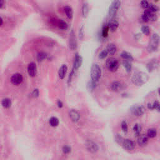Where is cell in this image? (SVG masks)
I'll use <instances>...</instances> for the list:
<instances>
[{
  "mask_svg": "<svg viewBox=\"0 0 160 160\" xmlns=\"http://www.w3.org/2000/svg\"><path fill=\"white\" fill-rule=\"evenodd\" d=\"M149 80V76L146 73L138 71L134 73L131 78V81L134 85L142 86L145 84Z\"/></svg>",
  "mask_w": 160,
  "mask_h": 160,
  "instance_id": "6da1fadb",
  "label": "cell"
},
{
  "mask_svg": "<svg viewBox=\"0 0 160 160\" xmlns=\"http://www.w3.org/2000/svg\"><path fill=\"white\" fill-rule=\"evenodd\" d=\"M160 44V37L158 34H153L151 37L147 47V51L149 53H153L156 51L158 48Z\"/></svg>",
  "mask_w": 160,
  "mask_h": 160,
  "instance_id": "7a4b0ae2",
  "label": "cell"
},
{
  "mask_svg": "<svg viewBox=\"0 0 160 160\" xmlns=\"http://www.w3.org/2000/svg\"><path fill=\"white\" fill-rule=\"evenodd\" d=\"M91 78L94 81L98 82L101 76V69L98 64H93L91 68Z\"/></svg>",
  "mask_w": 160,
  "mask_h": 160,
  "instance_id": "3957f363",
  "label": "cell"
},
{
  "mask_svg": "<svg viewBox=\"0 0 160 160\" xmlns=\"http://www.w3.org/2000/svg\"><path fill=\"white\" fill-rule=\"evenodd\" d=\"M106 66L109 71L111 72H115L119 67V63L116 58H109L106 60Z\"/></svg>",
  "mask_w": 160,
  "mask_h": 160,
  "instance_id": "277c9868",
  "label": "cell"
},
{
  "mask_svg": "<svg viewBox=\"0 0 160 160\" xmlns=\"http://www.w3.org/2000/svg\"><path fill=\"white\" fill-rule=\"evenodd\" d=\"M120 6H121L120 1H114L111 3L109 9V15L111 19L113 18V17L116 14L117 11L120 8Z\"/></svg>",
  "mask_w": 160,
  "mask_h": 160,
  "instance_id": "5b68a950",
  "label": "cell"
},
{
  "mask_svg": "<svg viewBox=\"0 0 160 160\" xmlns=\"http://www.w3.org/2000/svg\"><path fill=\"white\" fill-rule=\"evenodd\" d=\"M69 46L70 50H75L77 48V41L74 31L72 29L70 34V39H69Z\"/></svg>",
  "mask_w": 160,
  "mask_h": 160,
  "instance_id": "8992f818",
  "label": "cell"
},
{
  "mask_svg": "<svg viewBox=\"0 0 160 160\" xmlns=\"http://www.w3.org/2000/svg\"><path fill=\"white\" fill-rule=\"evenodd\" d=\"M82 63H83V58H82L81 56H80L77 53L75 54V56H74L73 70H74V71L78 70L81 67Z\"/></svg>",
  "mask_w": 160,
  "mask_h": 160,
  "instance_id": "52a82bcc",
  "label": "cell"
},
{
  "mask_svg": "<svg viewBox=\"0 0 160 160\" xmlns=\"http://www.w3.org/2000/svg\"><path fill=\"white\" fill-rule=\"evenodd\" d=\"M23 80V77L20 73H16L13 74L11 77V82L14 85H18L21 84Z\"/></svg>",
  "mask_w": 160,
  "mask_h": 160,
  "instance_id": "ba28073f",
  "label": "cell"
},
{
  "mask_svg": "<svg viewBox=\"0 0 160 160\" xmlns=\"http://www.w3.org/2000/svg\"><path fill=\"white\" fill-rule=\"evenodd\" d=\"M124 86L122 83L120 81H113L111 84V89L114 92H120L123 90Z\"/></svg>",
  "mask_w": 160,
  "mask_h": 160,
  "instance_id": "9c48e42d",
  "label": "cell"
},
{
  "mask_svg": "<svg viewBox=\"0 0 160 160\" xmlns=\"http://www.w3.org/2000/svg\"><path fill=\"white\" fill-rule=\"evenodd\" d=\"M159 66V61L156 59H153L150 61L146 64V69L149 72H153L156 70Z\"/></svg>",
  "mask_w": 160,
  "mask_h": 160,
  "instance_id": "30bf717a",
  "label": "cell"
},
{
  "mask_svg": "<svg viewBox=\"0 0 160 160\" xmlns=\"http://www.w3.org/2000/svg\"><path fill=\"white\" fill-rule=\"evenodd\" d=\"M122 144L124 148L128 151H132L135 148V144L134 142L132 140H129V139L124 140Z\"/></svg>",
  "mask_w": 160,
  "mask_h": 160,
  "instance_id": "8fae6325",
  "label": "cell"
},
{
  "mask_svg": "<svg viewBox=\"0 0 160 160\" xmlns=\"http://www.w3.org/2000/svg\"><path fill=\"white\" fill-rule=\"evenodd\" d=\"M27 71H28V73L29 76H31V77H35L37 73V67L36 64L33 63V62H31V63H29L28 66Z\"/></svg>",
  "mask_w": 160,
  "mask_h": 160,
  "instance_id": "7c38bea8",
  "label": "cell"
},
{
  "mask_svg": "<svg viewBox=\"0 0 160 160\" xmlns=\"http://www.w3.org/2000/svg\"><path fill=\"white\" fill-rule=\"evenodd\" d=\"M86 146L87 150L91 153H96L98 150V147L96 143L91 140H88Z\"/></svg>",
  "mask_w": 160,
  "mask_h": 160,
  "instance_id": "4fadbf2b",
  "label": "cell"
},
{
  "mask_svg": "<svg viewBox=\"0 0 160 160\" xmlns=\"http://www.w3.org/2000/svg\"><path fill=\"white\" fill-rule=\"evenodd\" d=\"M131 112L136 116H141L145 112V109L143 106H134L131 109Z\"/></svg>",
  "mask_w": 160,
  "mask_h": 160,
  "instance_id": "5bb4252c",
  "label": "cell"
},
{
  "mask_svg": "<svg viewBox=\"0 0 160 160\" xmlns=\"http://www.w3.org/2000/svg\"><path fill=\"white\" fill-rule=\"evenodd\" d=\"M69 115H70V118H71L72 121L74 123L78 122L80 118V114L75 109H71L69 112Z\"/></svg>",
  "mask_w": 160,
  "mask_h": 160,
  "instance_id": "9a60e30c",
  "label": "cell"
},
{
  "mask_svg": "<svg viewBox=\"0 0 160 160\" xmlns=\"http://www.w3.org/2000/svg\"><path fill=\"white\" fill-rule=\"evenodd\" d=\"M108 26H109V30L111 32H115V31L117 29V28H118V26H119V23L116 19H111L109 23H108Z\"/></svg>",
  "mask_w": 160,
  "mask_h": 160,
  "instance_id": "2e32d148",
  "label": "cell"
},
{
  "mask_svg": "<svg viewBox=\"0 0 160 160\" xmlns=\"http://www.w3.org/2000/svg\"><path fill=\"white\" fill-rule=\"evenodd\" d=\"M68 67L66 64H63L60 68L58 71V76L61 80H63L66 76V74L67 73Z\"/></svg>",
  "mask_w": 160,
  "mask_h": 160,
  "instance_id": "e0dca14e",
  "label": "cell"
},
{
  "mask_svg": "<svg viewBox=\"0 0 160 160\" xmlns=\"http://www.w3.org/2000/svg\"><path fill=\"white\" fill-rule=\"evenodd\" d=\"M148 142V137L145 135L139 136L138 138V143L140 146H144Z\"/></svg>",
  "mask_w": 160,
  "mask_h": 160,
  "instance_id": "ac0fdd59",
  "label": "cell"
},
{
  "mask_svg": "<svg viewBox=\"0 0 160 160\" xmlns=\"http://www.w3.org/2000/svg\"><path fill=\"white\" fill-rule=\"evenodd\" d=\"M144 15H146L149 18V19H150V21H155L157 20L158 17L157 15L154 13H152L150 11H149L148 9H146L145 11H144Z\"/></svg>",
  "mask_w": 160,
  "mask_h": 160,
  "instance_id": "d6986e66",
  "label": "cell"
},
{
  "mask_svg": "<svg viewBox=\"0 0 160 160\" xmlns=\"http://www.w3.org/2000/svg\"><path fill=\"white\" fill-rule=\"evenodd\" d=\"M106 50L108 51V54H111V55H113L114 54H115V53L116 52L117 49L116 46L115 44L110 43L107 46Z\"/></svg>",
  "mask_w": 160,
  "mask_h": 160,
  "instance_id": "ffe728a7",
  "label": "cell"
},
{
  "mask_svg": "<svg viewBox=\"0 0 160 160\" xmlns=\"http://www.w3.org/2000/svg\"><path fill=\"white\" fill-rule=\"evenodd\" d=\"M64 10L68 18L71 19L73 17V11L72 8L70 6H65L64 8Z\"/></svg>",
  "mask_w": 160,
  "mask_h": 160,
  "instance_id": "44dd1931",
  "label": "cell"
},
{
  "mask_svg": "<svg viewBox=\"0 0 160 160\" xmlns=\"http://www.w3.org/2000/svg\"><path fill=\"white\" fill-rule=\"evenodd\" d=\"M121 56L123 60H126V61H133V57L132 56L131 54H130V53L127 52V51H123L122 53H121Z\"/></svg>",
  "mask_w": 160,
  "mask_h": 160,
  "instance_id": "7402d4cb",
  "label": "cell"
},
{
  "mask_svg": "<svg viewBox=\"0 0 160 160\" xmlns=\"http://www.w3.org/2000/svg\"><path fill=\"white\" fill-rule=\"evenodd\" d=\"M123 65L124 68H125L127 73H129L131 71V70H132V64H131V61L124 60L123 62Z\"/></svg>",
  "mask_w": 160,
  "mask_h": 160,
  "instance_id": "603a6c76",
  "label": "cell"
},
{
  "mask_svg": "<svg viewBox=\"0 0 160 160\" xmlns=\"http://www.w3.org/2000/svg\"><path fill=\"white\" fill-rule=\"evenodd\" d=\"M89 13V6L87 2H84L82 6V15L84 18L87 17Z\"/></svg>",
  "mask_w": 160,
  "mask_h": 160,
  "instance_id": "cb8c5ba5",
  "label": "cell"
},
{
  "mask_svg": "<svg viewBox=\"0 0 160 160\" xmlns=\"http://www.w3.org/2000/svg\"><path fill=\"white\" fill-rule=\"evenodd\" d=\"M1 105L4 108H6V109L9 108L11 106V101L9 98H4L2 100Z\"/></svg>",
  "mask_w": 160,
  "mask_h": 160,
  "instance_id": "d4e9b609",
  "label": "cell"
},
{
  "mask_svg": "<svg viewBox=\"0 0 160 160\" xmlns=\"http://www.w3.org/2000/svg\"><path fill=\"white\" fill-rule=\"evenodd\" d=\"M109 26H108V24H106V25H105L103 27V29H102V36L103 37V38H106V37H108V32H109Z\"/></svg>",
  "mask_w": 160,
  "mask_h": 160,
  "instance_id": "484cf974",
  "label": "cell"
},
{
  "mask_svg": "<svg viewBox=\"0 0 160 160\" xmlns=\"http://www.w3.org/2000/svg\"><path fill=\"white\" fill-rule=\"evenodd\" d=\"M58 28H60L61 29L65 30V29H66L68 28V25L66 22L60 19V20H59V21L58 22Z\"/></svg>",
  "mask_w": 160,
  "mask_h": 160,
  "instance_id": "4316f807",
  "label": "cell"
},
{
  "mask_svg": "<svg viewBox=\"0 0 160 160\" xmlns=\"http://www.w3.org/2000/svg\"><path fill=\"white\" fill-rule=\"evenodd\" d=\"M50 124L53 127H56L59 124V119L56 117L53 116L50 119Z\"/></svg>",
  "mask_w": 160,
  "mask_h": 160,
  "instance_id": "83f0119b",
  "label": "cell"
},
{
  "mask_svg": "<svg viewBox=\"0 0 160 160\" xmlns=\"http://www.w3.org/2000/svg\"><path fill=\"white\" fill-rule=\"evenodd\" d=\"M156 134H157V131L154 128H151L148 130L147 135L148 137L150 138H153L154 137H156Z\"/></svg>",
  "mask_w": 160,
  "mask_h": 160,
  "instance_id": "f1b7e54d",
  "label": "cell"
},
{
  "mask_svg": "<svg viewBox=\"0 0 160 160\" xmlns=\"http://www.w3.org/2000/svg\"><path fill=\"white\" fill-rule=\"evenodd\" d=\"M47 57H48V55H47L46 53L45 52L41 51V52H39V53L37 54L36 58L38 61H43L44 60H45Z\"/></svg>",
  "mask_w": 160,
  "mask_h": 160,
  "instance_id": "f546056e",
  "label": "cell"
},
{
  "mask_svg": "<svg viewBox=\"0 0 160 160\" xmlns=\"http://www.w3.org/2000/svg\"><path fill=\"white\" fill-rule=\"evenodd\" d=\"M141 130V126L139 124H136L133 127V131H134V134L136 136H140V132Z\"/></svg>",
  "mask_w": 160,
  "mask_h": 160,
  "instance_id": "4dcf8cb0",
  "label": "cell"
},
{
  "mask_svg": "<svg viewBox=\"0 0 160 160\" xmlns=\"http://www.w3.org/2000/svg\"><path fill=\"white\" fill-rule=\"evenodd\" d=\"M147 9H148L149 11H150L152 12V13H154L155 12H156L158 11L159 8L157 6L154 5V4H153V3H150V4H149V7Z\"/></svg>",
  "mask_w": 160,
  "mask_h": 160,
  "instance_id": "1f68e13d",
  "label": "cell"
},
{
  "mask_svg": "<svg viewBox=\"0 0 160 160\" xmlns=\"http://www.w3.org/2000/svg\"><path fill=\"white\" fill-rule=\"evenodd\" d=\"M141 31H142V33H143L144 35H146V36H149V35H150V28H149V26H146V25L143 26L142 27H141Z\"/></svg>",
  "mask_w": 160,
  "mask_h": 160,
  "instance_id": "d6a6232c",
  "label": "cell"
},
{
  "mask_svg": "<svg viewBox=\"0 0 160 160\" xmlns=\"http://www.w3.org/2000/svg\"><path fill=\"white\" fill-rule=\"evenodd\" d=\"M96 84H97V82L94 81L93 80H91V81H89L88 84V88L89 91H93L94 89L96 88Z\"/></svg>",
  "mask_w": 160,
  "mask_h": 160,
  "instance_id": "836d02e7",
  "label": "cell"
},
{
  "mask_svg": "<svg viewBox=\"0 0 160 160\" xmlns=\"http://www.w3.org/2000/svg\"><path fill=\"white\" fill-rule=\"evenodd\" d=\"M108 51H107V50H103L102 51H101V53H99L98 57H99V58L100 59V60H103L105 58H106V56H108Z\"/></svg>",
  "mask_w": 160,
  "mask_h": 160,
  "instance_id": "e575fe53",
  "label": "cell"
},
{
  "mask_svg": "<svg viewBox=\"0 0 160 160\" xmlns=\"http://www.w3.org/2000/svg\"><path fill=\"white\" fill-rule=\"evenodd\" d=\"M84 26H82L81 28L79 29V32H78V36L79 38L80 39V40H82L84 38Z\"/></svg>",
  "mask_w": 160,
  "mask_h": 160,
  "instance_id": "d590c367",
  "label": "cell"
},
{
  "mask_svg": "<svg viewBox=\"0 0 160 160\" xmlns=\"http://www.w3.org/2000/svg\"><path fill=\"white\" fill-rule=\"evenodd\" d=\"M121 129H122L124 133H126L128 131V124L126 121H123L121 123Z\"/></svg>",
  "mask_w": 160,
  "mask_h": 160,
  "instance_id": "8d00e7d4",
  "label": "cell"
},
{
  "mask_svg": "<svg viewBox=\"0 0 160 160\" xmlns=\"http://www.w3.org/2000/svg\"><path fill=\"white\" fill-rule=\"evenodd\" d=\"M149 3L147 1H141V6L144 9H148L149 7Z\"/></svg>",
  "mask_w": 160,
  "mask_h": 160,
  "instance_id": "74e56055",
  "label": "cell"
},
{
  "mask_svg": "<svg viewBox=\"0 0 160 160\" xmlns=\"http://www.w3.org/2000/svg\"><path fill=\"white\" fill-rule=\"evenodd\" d=\"M63 151L64 154H68L71 152V148L69 146H64L63 148Z\"/></svg>",
  "mask_w": 160,
  "mask_h": 160,
  "instance_id": "f35d334b",
  "label": "cell"
},
{
  "mask_svg": "<svg viewBox=\"0 0 160 160\" xmlns=\"http://www.w3.org/2000/svg\"><path fill=\"white\" fill-rule=\"evenodd\" d=\"M124 140L123 139L122 137L119 134H117L116 136V141L117 143H119V144H123V142Z\"/></svg>",
  "mask_w": 160,
  "mask_h": 160,
  "instance_id": "ab89813d",
  "label": "cell"
},
{
  "mask_svg": "<svg viewBox=\"0 0 160 160\" xmlns=\"http://www.w3.org/2000/svg\"><path fill=\"white\" fill-rule=\"evenodd\" d=\"M39 90H38V89H35L33 90V91L32 92V96L34 98H36V97H38V96H39Z\"/></svg>",
  "mask_w": 160,
  "mask_h": 160,
  "instance_id": "60d3db41",
  "label": "cell"
},
{
  "mask_svg": "<svg viewBox=\"0 0 160 160\" xmlns=\"http://www.w3.org/2000/svg\"><path fill=\"white\" fill-rule=\"evenodd\" d=\"M74 72H75V71L72 69L71 71V73H70V76H69V78H68V84H70V83H71V81L72 78H73V75L74 74Z\"/></svg>",
  "mask_w": 160,
  "mask_h": 160,
  "instance_id": "b9f144b4",
  "label": "cell"
},
{
  "mask_svg": "<svg viewBox=\"0 0 160 160\" xmlns=\"http://www.w3.org/2000/svg\"><path fill=\"white\" fill-rule=\"evenodd\" d=\"M141 19H142V20H143V21L146 22V23H147V22L150 21V19H149V18L146 15H144V14H143V15L141 16Z\"/></svg>",
  "mask_w": 160,
  "mask_h": 160,
  "instance_id": "7bdbcfd3",
  "label": "cell"
},
{
  "mask_svg": "<svg viewBox=\"0 0 160 160\" xmlns=\"http://www.w3.org/2000/svg\"><path fill=\"white\" fill-rule=\"evenodd\" d=\"M57 104H58V106L59 108H61L63 106V103H62V101L60 100L58 101V103H57Z\"/></svg>",
  "mask_w": 160,
  "mask_h": 160,
  "instance_id": "ee69618b",
  "label": "cell"
},
{
  "mask_svg": "<svg viewBox=\"0 0 160 160\" xmlns=\"http://www.w3.org/2000/svg\"><path fill=\"white\" fill-rule=\"evenodd\" d=\"M4 1L3 0H1V1H0V8H3V6H4Z\"/></svg>",
  "mask_w": 160,
  "mask_h": 160,
  "instance_id": "f6af8a7d",
  "label": "cell"
},
{
  "mask_svg": "<svg viewBox=\"0 0 160 160\" xmlns=\"http://www.w3.org/2000/svg\"><path fill=\"white\" fill-rule=\"evenodd\" d=\"M0 19H1V26H2L3 25V18L1 16V18H0Z\"/></svg>",
  "mask_w": 160,
  "mask_h": 160,
  "instance_id": "bcb514c9",
  "label": "cell"
},
{
  "mask_svg": "<svg viewBox=\"0 0 160 160\" xmlns=\"http://www.w3.org/2000/svg\"><path fill=\"white\" fill-rule=\"evenodd\" d=\"M156 110H157L158 111H159V112H160V106H158V108H157V109H156Z\"/></svg>",
  "mask_w": 160,
  "mask_h": 160,
  "instance_id": "7dc6e473",
  "label": "cell"
},
{
  "mask_svg": "<svg viewBox=\"0 0 160 160\" xmlns=\"http://www.w3.org/2000/svg\"><path fill=\"white\" fill-rule=\"evenodd\" d=\"M158 93H159V95H160V88H159V89H158Z\"/></svg>",
  "mask_w": 160,
  "mask_h": 160,
  "instance_id": "c3c4849f",
  "label": "cell"
}]
</instances>
